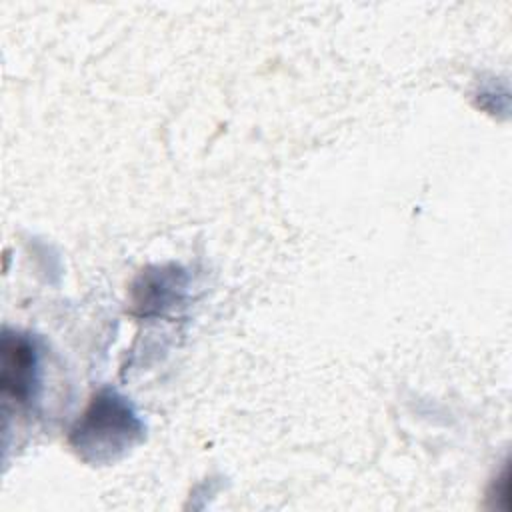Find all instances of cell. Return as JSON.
<instances>
[{
  "mask_svg": "<svg viewBox=\"0 0 512 512\" xmlns=\"http://www.w3.org/2000/svg\"><path fill=\"white\" fill-rule=\"evenodd\" d=\"M38 356L34 344L22 334L4 332L0 386L6 402L28 406L38 388Z\"/></svg>",
  "mask_w": 512,
  "mask_h": 512,
  "instance_id": "obj_2",
  "label": "cell"
},
{
  "mask_svg": "<svg viewBox=\"0 0 512 512\" xmlns=\"http://www.w3.org/2000/svg\"><path fill=\"white\" fill-rule=\"evenodd\" d=\"M138 430V422L128 406L112 396H98L74 436H78V446H104V450L120 448L130 442V436Z\"/></svg>",
  "mask_w": 512,
  "mask_h": 512,
  "instance_id": "obj_1",
  "label": "cell"
}]
</instances>
